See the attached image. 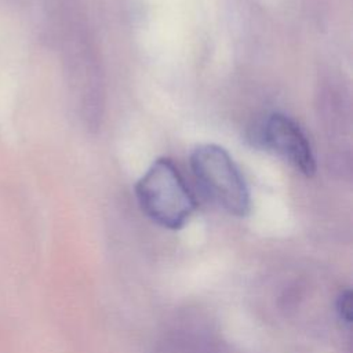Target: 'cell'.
Listing matches in <instances>:
<instances>
[{"mask_svg":"<svg viewBox=\"0 0 353 353\" xmlns=\"http://www.w3.org/2000/svg\"><path fill=\"white\" fill-rule=\"evenodd\" d=\"M134 190L142 212L170 230L183 228L199 207L196 196L168 157L156 159Z\"/></svg>","mask_w":353,"mask_h":353,"instance_id":"cell-1","label":"cell"},{"mask_svg":"<svg viewBox=\"0 0 353 353\" xmlns=\"http://www.w3.org/2000/svg\"><path fill=\"white\" fill-rule=\"evenodd\" d=\"M190 168L201 194L208 201L236 216H245L250 212L251 199L245 179L222 146H196L190 154Z\"/></svg>","mask_w":353,"mask_h":353,"instance_id":"cell-2","label":"cell"},{"mask_svg":"<svg viewBox=\"0 0 353 353\" xmlns=\"http://www.w3.org/2000/svg\"><path fill=\"white\" fill-rule=\"evenodd\" d=\"M258 141L301 174L306 176L314 174L316 160L312 146L299 124L290 116L272 113L266 117L258 131Z\"/></svg>","mask_w":353,"mask_h":353,"instance_id":"cell-3","label":"cell"},{"mask_svg":"<svg viewBox=\"0 0 353 353\" xmlns=\"http://www.w3.org/2000/svg\"><path fill=\"white\" fill-rule=\"evenodd\" d=\"M352 291L350 290H343L336 299V312L338 316L342 321H345L346 324L352 323L353 319V303H352Z\"/></svg>","mask_w":353,"mask_h":353,"instance_id":"cell-4","label":"cell"}]
</instances>
